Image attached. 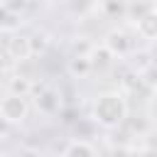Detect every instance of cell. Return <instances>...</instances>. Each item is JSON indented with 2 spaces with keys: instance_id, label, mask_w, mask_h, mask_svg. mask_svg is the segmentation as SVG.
Listing matches in <instances>:
<instances>
[{
  "instance_id": "6da1fadb",
  "label": "cell",
  "mask_w": 157,
  "mask_h": 157,
  "mask_svg": "<svg viewBox=\"0 0 157 157\" xmlns=\"http://www.w3.org/2000/svg\"><path fill=\"white\" fill-rule=\"evenodd\" d=\"M93 115L101 125L113 128L125 118V101L118 93H103L93 105Z\"/></svg>"
},
{
  "instance_id": "7a4b0ae2",
  "label": "cell",
  "mask_w": 157,
  "mask_h": 157,
  "mask_svg": "<svg viewBox=\"0 0 157 157\" xmlns=\"http://www.w3.org/2000/svg\"><path fill=\"white\" fill-rule=\"evenodd\" d=\"M0 115H2V120H7V123L25 120V115H27V103H25V98H22V96H7V98H2V103H0Z\"/></svg>"
},
{
  "instance_id": "3957f363",
  "label": "cell",
  "mask_w": 157,
  "mask_h": 157,
  "mask_svg": "<svg viewBox=\"0 0 157 157\" xmlns=\"http://www.w3.org/2000/svg\"><path fill=\"white\" fill-rule=\"evenodd\" d=\"M66 155H74V152H83V155H93L96 150L91 147V145H86V142H74V145H69L66 150H64Z\"/></svg>"
}]
</instances>
